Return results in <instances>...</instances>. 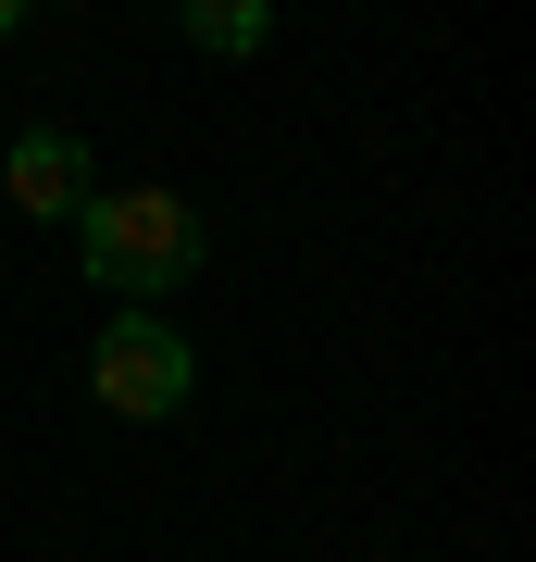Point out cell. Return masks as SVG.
Instances as JSON below:
<instances>
[{
    "label": "cell",
    "mask_w": 536,
    "mask_h": 562,
    "mask_svg": "<svg viewBox=\"0 0 536 562\" xmlns=\"http://www.w3.org/2000/svg\"><path fill=\"white\" fill-rule=\"evenodd\" d=\"M76 262L88 288H113V301H175V288L199 276V201H175V188H88L76 201Z\"/></svg>",
    "instance_id": "6da1fadb"
},
{
    "label": "cell",
    "mask_w": 536,
    "mask_h": 562,
    "mask_svg": "<svg viewBox=\"0 0 536 562\" xmlns=\"http://www.w3.org/2000/svg\"><path fill=\"white\" fill-rule=\"evenodd\" d=\"M88 387H100V413H125V425H175L199 401V350L175 338L162 301H113V325L88 338Z\"/></svg>",
    "instance_id": "7a4b0ae2"
},
{
    "label": "cell",
    "mask_w": 536,
    "mask_h": 562,
    "mask_svg": "<svg viewBox=\"0 0 536 562\" xmlns=\"http://www.w3.org/2000/svg\"><path fill=\"white\" fill-rule=\"evenodd\" d=\"M0 188H13V213L76 225V201L100 188V162H88V138H76V125H25V138H13V162H0Z\"/></svg>",
    "instance_id": "3957f363"
},
{
    "label": "cell",
    "mask_w": 536,
    "mask_h": 562,
    "mask_svg": "<svg viewBox=\"0 0 536 562\" xmlns=\"http://www.w3.org/2000/svg\"><path fill=\"white\" fill-rule=\"evenodd\" d=\"M175 38L213 50V63H250L262 38H275V0H175Z\"/></svg>",
    "instance_id": "277c9868"
},
{
    "label": "cell",
    "mask_w": 536,
    "mask_h": 562,
    "mask_svg": "<svg viewBox=\"0 0 536 562\" xmlns=\"http://www.w3.org/2000/svg\"><path fill=\"white\" fill-rule=\"evenodd\" d=\"M25 13H38V0H0V38H13V25H25Z\"/></svg>",
    "instance_id": "5b68a950"
}]
</instances>
